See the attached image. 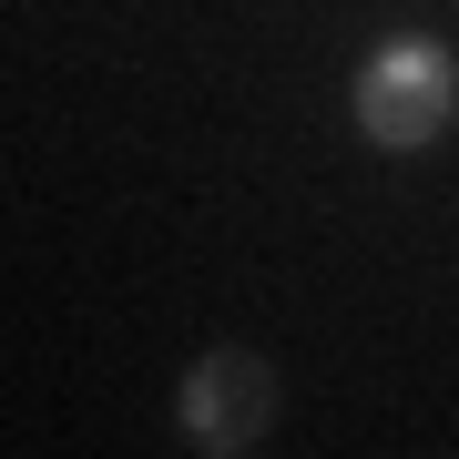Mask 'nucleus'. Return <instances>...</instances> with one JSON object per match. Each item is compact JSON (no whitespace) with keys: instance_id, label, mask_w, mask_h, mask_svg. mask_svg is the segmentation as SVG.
<instances>
[{"instance_id":"2","label":"nucleus","mask_w":459,"mask_h":459,"mask_svg":"<svg viewBox=\"0 0 459 459\" xmlns=\"http://www.w3.org/2000/svg\"><path fill=\"white\" fill-rule=\"evenodd\" d=\"M174 419H184V439L204 459H235V449L265 439V419H276V377H265V358H246V347H214V358L184 377Z\"/></svg>"},{"instance_id":"1","label":"nucleus","mask_w":459,"mask_h":459,"mask_svg":"<svg viewBox=\"0 0 459 459\" xmlns=\"http://www.w3.org/2000/svg\"><path fill=\"white\" fill-rule=\"evenodd\" d=\"M449 113H459V62L439 41H377L358 62V123H368V143L419 153V143L449 133Z\"/></svg>"}]
</instances>
